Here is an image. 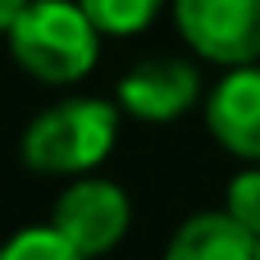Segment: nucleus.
I'll return each mask as SVG.
<instances>
[{"mask_svg":"<svg viewBox=\"0 0 260 260\" xmlns=\"http://www.w3.org/2000/svg\"><path fill=\"white\" fill-rule=\"evenodd\" d=\"M96 23L82 5L69 0H32L14 23L9 41L18 64L41 82H73L96 64Z\"/></svg>","mask_w":260,"mask_h":260,"instance_id":"obj_1","label":"nucleus"},{"mask_svg":"<svg viewBox=\"0 0 260 260\" xmlns=\"http://www.w3.org/2000/svg\"><path fill=\"white\" fill-rule=\"evenodd\" d=\"M119 114L110 101H64L32 119L23 133V160L37 174H82L114 146Z\"/></svg>","mask_w":260,"mask_h":260,"instance_id":"obj_2","label":"nucleus"},{"mask_svg":"<svg viewBox=\"0 0 260 260\" xmlns=\"http://www.w3.org/2000/svg\"><path fill=\"white\" fill-rule=\"evenodd\" d=\"M174 14L197 55L215 64L260 59V0H178Z\"/></svg>","mask_w":260,"mask_h":260,"instance_id":"obj_3","label":"nucleus"},{"mask_svg":"<svg viewBox=\"0 0 260 260\" xmlns=\"http://www.w3.org/2000/svg\"><path fill=\"white\" fill-rule=\"evenodd\" d=\"M55 229L82 256H101L128 233V197L114 183H101V178L73 183L55 206Z\"/></svg>","mask_w":260,"mask_h":260,"instance_id":"obj_4","label":"nucleus"},{"mask_svg":"<svg viewBox=\"0 0 260 260\" xmlns=\"http://www.w3.org/2000/svg\"><path fill=\"white\" fill-rule=\"evenodd\" d=\"M197 69L183 59H142L123 82H119V101L128 114L137 119H174L197 101Z\"/></svg>","mask_w":260,"mask_h":260,"instance_id":"obj_5","label":"nucleus"},{"mask_svg":"<svg viewBox=\"0 0 260 260\" xmlns=\"http://www.w3.org/2000/svg\"><path fill=\"white\" fill-rule=\"evenodd\" d=\"M206 123L233 155L260 160V69H238L210 91Z\"/></svg>","mask_w":260,"mask_h":260,"instance_id":"obj_6","label":"nucleus"},{"mask_svg":"<svg viewBox=\"0 0 260 260\" xmlns=\"http://www.w3.org/2000/svg\"><path fill=\"white\" fill-rule=\"evenodd\" d=\"M260 256V238L247 233L233 215H197L187 219L165 260H256Z\"/></svg>","mask_w":260,"mask_h":260,"instance_id":"obj_7","label":"nucleus"},{"mask_svg":"<svg viewBox=\"0 0 260 260\" xmlns=\"http://www.w3.org/2000/svg\"><path fill=\"white\" fill-rule=\"evenodd\" d=\"M78 5L91 14V23L101 32H114V37L142 32L160 9V0H78Z\"/></svg>","mask_w":260,"mask_h":260,"instance_id":"obj_8","label":"nucleus"},{"mask_svg":"<svg viewBox=\"0 0 260 260\" xmlns=\"http://www.w3.org/2000/svg\"><path fill=\"white\" fill-rule=\"evenodd\" d=\"M5 260H91V256H82V251L50 224V229H27V233H18V238L5 247Z\"/></svg>","mask_w":260,"mask_h":260,"instance_id":"obj_9","label":"nucleus"},{"mask_svg":"<svg viewBox=\"0 0 260 260\" xmlns=\"http://www.w3.org/2000/svg\"><path fill=\"white\" fill-rule=\"evenodd\" d=\"M229 215L260 238V169H247L229 183Z\"/></svg>","mask_w":260,"mask_h":260,"instance_id":"obj_10","label":"nucleus"},{"mask_svg":"<svg viewBox=\"0 0 260 260\" xmlns=\"http://www.w3.org/2000/svg\"><path fill=\"white\" fill-rule=\"evenodd\" d=\"M27 5H32V0H0V18H5V27H9V23H14Z\"/></svg>","mask_w":260,"mask_h":260,"instance_id":"obj_11","label":"nucleus"},{"mask_svg":"<svg viewBox=\"0 0 260 260\" xmlns=\"http://www.w3.org/2000/svg\"><path fill=\"white\" fill-rule=\"evenodd\" d=\"M256 260H260V256H256Z\"/></svg>","mask_w":260,"mask_h":260,"instance_id":"obj_12","label":"nucleus"}]
</instances>
